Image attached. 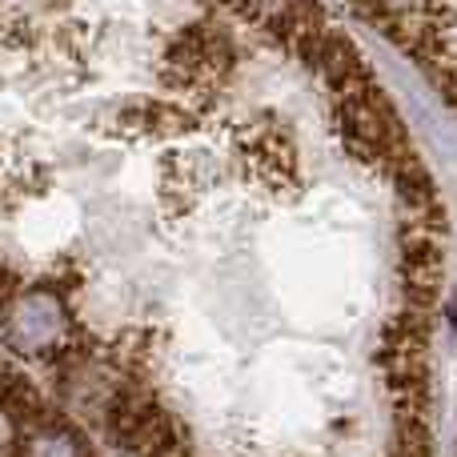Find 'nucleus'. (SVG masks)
<instances>
[{
  "instance_id": "1",
  "label": "nucleus",
  "mask_w": 457,
  "mask_h": 457,
  "mask_svg": "<svg viewBox=\"0 0 457 457\" xmlns=\"http://www.w3.org/2000/svg\"><path fill=\"white\" fill-rule=\"evenodd\" d=\"M0 321L125 457H434L450 225L305 4L0 8Z\"/></svg>"
},
{
  "instance_id": "2",
  "label": "nucleus",
  "mask_w": 457,
  "mask_h": 457,
  "mask_svg": "<svg viewBox=\"0 0 457 457\" xmlns=\"http://www.w3.org/2000/svg\"><path fill=\"white\" fill-rule=\"evenodd\" d=\"M345 16L370 24L457 112V4H378L345 8Z\"/></svg>"
}]
</instances>
